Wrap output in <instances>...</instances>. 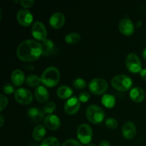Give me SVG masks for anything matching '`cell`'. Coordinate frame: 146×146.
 <instances>
[{
  "label": "cell",
  "mask_w": 146,
  "mask_h": 146,
  "mask_svg": "<svg viewBox=\"0 0 146 146\" xmlns=\"http://www.w3.org/2000/svg\"><path fill=\"white\" fill-rule=\"evenodd\" d=\"M40 146H60L59 141L55 137H48L41 143Z\"/></svg>",
  "instance_id": "484cf974"
},
{
  "label": "cell",
  "mask_w": 146,
  "mask_h": 146,
  "mask_svg": "<svg viewBox=\"0 0 146 146\" xmlns=\"http://www.w3.org/2000/svg\"><path fill=\"white\" fill-rule=\"evenodd\" d=\"M81 40V36L79 34L76 32L69 33L65 37V41L67 44H74L79 42Z\"/></svg>",
  "instance_id": "cb8c5ba5"
},
{
  "label": "cell",
  "mask_w": 146,
  "mask_h": 146,
  "mask_svg": "<svg viewBox=\"0 0 146 146\" xmlns=\"http://www.w3.org/2000/svg\"><path fill=\"white\" fill-rule=\"evenodd\" d=\"M42 54V46L34 40H25L19 44L17 49V55L20 60L31 62L38 59Z\"/></svg>",
  "instance_id": "6da1fadb"
},
{
  "label": "cell",
  "mask_w": 146,
  "mask_h": 146,
  "mask_svg": "<svg viewBox=\"0 0 146 146\" xmlns=\"http://www.w3.org/2000/svg\"><path fill=\"white\" fill-rule=\"evenodd\" d=\"M86 114L88 121L94 124L100 123L105 118L104 110L97 105L88 106L86 108Z\"/></svg>",
  "instance_id": "277c9868"
},
{
  "label": "cell",
  "mask_w": 146,
  "mask_h": 146,
  "mask_svg": "<svg viewBox=\"0 0 146 146\" xmlns=\"http://www.w3.org/2000/svg\"><path fill=\"white\" fill-rule=\"evenodd\" d=\"M41 46H42V55L48 56L51 54L54 49V42L50 39H46L42 41L41 43Z\"/></svg>",
  "instance_id": "7402d4cb"
},
{
  "label": "cell",
  "mask_w": 146,
  "mask_h": 146,
  "mask_svg": "<svg viewBox=\"0 0 146 146\" xmlns=\"http://www.w3.org/2000/svg\"><path fill=\"white\" fill-rule=\"evenodd\" d=\"M0 121H1V123H0V127H2L4 125V117L2 116V115H0Z\"/></svg>",
  "instance_id": "8d00e7d4"
},
{
  "label": "cell",
  "mask_w": 146,
  "mask_h": 146,
  "mask_svg": "<svg viewBox=\"0 0 146 146\" xmlns=\"http://www.w3.org/2000/svg\"><path fill=\"white\" fill-rule=\"evenodd\" d=\"M40 82H41V78L36 75H31L29 76L26 79V83L28 86L31 87L37 86L39 85Z\"/></svg>",
  "instance_id": "d4e9b609"
},
{
  "label": "cell",
  "mask_w": 146,
  "mask_h": 146,
  "mask_svg": "<svg viewBox=\"0 0 146 146\" xmlns=\"http://www.w3.org/2000/svg\"><path fill=\"white\" fill-rule=\"evenodd\" d=\"M60 71L56 67L49 66L46 68L41 76V83L47 87H54L60 80Z\"/></svg>",
  "instance_id": "7a4b0ae2"
},
{
  "label": "cell",
  "mask_w": 146,
  "mask_h": 146,
  "mask_svg": "<svg viewBox=\"0 0 146 146\" xmlns=\"http://www.w3.org/2000/svg\"><path fill=\"white\" fill-rule=\"evenodd\" d=\"M90 97H91V96H90L89 93L87 92V91H83V92L80 93L79 96H78V99H79V101H81V102L84 103L88 101V100H89Z\"/></svg>",
  "instance_id": "1f68e13d"
},
{
  "label": "cell",
  "mask_w": 146,
  "mask_h": 146,
  "mask_svg": "<svg viewBox=\"0 0 146 146\" xmlns=\"http://www.w3.org/2000/svg\"><path fill=\"white\" fill-rule=\"evenodd\" d=\"M99 146H111L108 141H103L100 143Z\"/></svg>",
  "instance_id": "d590c367"
},
{
  "label": "cell",
  "mask_w": 146,
  "mask_h": 146,
  "mask_svg": "<svg viewBox=\"0 0 146 146\" xmlns=\"http://www.w3.org/2000/svg\"><path fill=\"white\" fill-rule=\"evenodd\" d=\"M93 131L91 127L86 123H83L77 129V137L80 142L84 144H89L92 139Z\"/></svg>",
  "instance_id": "5b68a950"
},
{
  "label": "cell",
  "mask_w": 146,
  "mask_h": 146,
  "mask_svg": "<svg viewBox=\"0 0 146 146\" xmlns=\"http://www.w3.org/2000/svg\"><path fill=\"white\" fill-rule=\"evenodd\" d=\"M81 101L77 97L70 98L64 105V111L68 115H74L78 111L81 106Z\"/></svg>",
  "instance_id": "30bf717a"
},
{
  "label": "cell",
  "mask_w": 146,
  "mask_h": 146,
  "mask_svg": "<svg viewBox=\"0 0 146 146\" xmlns=\"http://www.w3.org/2000/svg\"><path fill=\"white\" fill-rule=\"evenodd\" d=\"M56 94L60 98L66 99V98H70L72 96L73 91L70 87L67 86H61L57 90Z\"/></svg>",
  "instance_id": "44dd1931"
},
{
  "label": "cell",
  "mask_w": 146,
  "mask_h": 146,
  "mask_svg": "<svg viewBox=\"0 0 146 146\" xmlns=\"http://www.w3.org/2000/svg\"><path fill=\"white\" fill-rule=\"evenodd\" d=\"M15 100L20 104L28 105L33 101V94L29 90L25 88H18L14 93Z\"/></svg>",
  "instance_id": "ba28073f"
},
{
  "label": "cell",
  "mask_w": 146,
  "mask_h": 146,
  "mask_svg": "<svg viewBox=\"0 0 146 146\" xmlns=\"http://www.w3.org/2000/svg\"><path fill=\"white\" fill-rule=\"evenodd\" d=\"M61 146H82L78 141L75 139H68L64 141Z\"/></svg>",
  "instance_id": "4dcf8cb0"
},
{
  "label": "cell",
  "mask_w": 146,
  "mask_h": 146,
  "mask_svg": "<svg viewBox=\"0 0 146 146\" xmlns=\"http://www.w3.org/2000/svg\"><path fill=\"white\" fill-rule=\"evenodd\" d=\"M46 135V128L43 125H36L32 132V137L35 141H40L44 138Z\"/></svg>",
  "instance_id": "ffe728a7"
},
{
  "label": "cell",
  "mask_w": 146,
  "mask_h": 146,
  "mask_svg": "<svg viewBox=\"0 0 146 146\" xmlns=\"http://www.w3.org/2000/svg\"><path fill=\"white\" fill-rule=\"evenodd\" d=\"M105 124L109 129H115L118 127V121L113 118H109L106 120Z\"/></svg>",
  "instance_id": "f1b7e54d"
},
{
  "label": "cell",
  "mask_w": 146,
  "mask_h": 146,
  "mask_svg": "<svg viewBox=\"0 0 146 146\" xmlns=\"http://www.w3.org/2000/svg\"><path fill=\"white\" fill-rule=\"evenodd\" d=\"M125 65L131 73H138L142 71V64L139 57L135 54H129L125 59Z\"/></svg>",
  "instance_id": "52a82bcc"
},
{
  "label": "cell",
  "mask_w": 146,
  "mask_h": 146,
  "mask_svg": "<svg viewBox=\"0 0 146 146\" xmlns=\"http://www.w3.org/2000/svg\"><path fill=\"white\" fill-rule=\"evenodd\" d=\"M17 19L21 26L28 27L32 23L33 15L29 10L21 9L17 12Z\"/></svg>",
  "instance_id": "8fae6325"
},
{
  "label": "cell",
  "mask_w": 146,
  "mask_h": 146,
  "mask_svg": "<svg viewBox=\"0 0 146 146\" xmlns=\"http://www.w3.org/2000/svg\"><path fill=\"white\" fill-rule=\"evenodd\" d=\"M44 124H45L46 127L49 130L55 131L60 127L61 121L58 116L50 114V115H46V118H44Z\"/></svg>",
  "instance_id": "9a60e30c"
},
{
  "label": "cell",
  "mask_w": 146,
  "mask_h": 146,
  "mask_svg": "<svg viewBox=\"0 0 146 146\" xmlns=\"http://www.w3.org/2000/svg\"><path fill=\"white\" fill-rule=\"evenodd\" d=\"M65 23V16L61 12H55L51 16L49 24L56 29L61 28Z\"/></svg>",
  "instance_id": "5bb4252c"
},
{
  "label": "cell",
  "mask_w": 146,
  "mask_h": 146,
  "mask_svg": "<svg viewBox=\"0 0 146 146\" xmlns=\"http://www.w3.org/2000/svg\"><path fill=\"white\" fill-rule=\"evenodd\" d=\"M3 91L6 94H11L15 91V88L11 84H6L3 86Z\"/></svg>",
  "instance_id": "f546056e"
},
{
  "label": "cell",
  "mask_w": 146,
  "mask_h": 146,
  "mask_svg": "<svg viewBox=\"0 0 146 146\" xmlns=\"http://www.w3.org/2000/svg\"><path fill=\"white\" fill-rule=\"evenodd\" d=\"M90 91L95 95H101L106 91L108 83L104 78H94L88 84Z\"/></svg>",
  "instance_id": "8992f818"
},
{
  "label": "cell",
  "mask_w": 146,
  "mask_h": 146,
  "mask_svg": "<svg viewBox=\"0 0 146 146\" xmlns=\"http://www.w3.org/2000/svg\"><path fill=\"white\" fill-rule=\"evenodd\" d=\"M56 108V105L55 103L53 102V101H50V102L46 104V105L44 106V108H43V111H44V113L50 115L55 111Z\"/></svg>",
  "instance_id": "4316f807"
},
{
  "label": "cell",
  "mask_w": 146,
  "mask_h": 146,
  "mask_svg": "<svg viewBox=\"0 0 146 146\" xmlns=\"http://www.w3.org/2000/svg\"><path fill=\"white\" fill-rule=\"evenodd\" d=\"M44 113L38 108L31 107L27 111V115L33 122H40L44 118Z\"/></svg>",
  "instance_id": "2e32d148"
},
{
  "label": "cell",
  "mask_w": 146,
  "mask_h": 146,
  "mask_svg": "<svg viewBox=\"0 0 146 146\" xmlns=\"http://www.w3.org/2000/svg\"><path fill=\"white\" fill-rule=\"evenodd\" d=\"M20 3H21V5L24 8H29L33 5L34 1V0H21Z\"/></svg>",
  "instance_id": "836d02e7"
},
{
  "label": "cell",
  "mask_w": 146,
  "mask_h": 146,
  "mask_svg": "<svg viewBox=\"0 0 146 146\" xmlns=\"http://www.w3.org/2000/svg\"><path fill=\"white\" fill-rule=\"evenodd\" d=\"M8 104V99L7 97L3 94L0 95V111H2Z\"/></svg>",
  "instance_id": "d6a6232c"
},
{
  "label": "cell",
  "mask_w": 146,
  "mask_h": 146,
  "mask_svg": "<svg viewBox=\"0 0 146 146\" xmlns=\"http://www.w3.org/2000/svg\"><path fill=\"white\" fill-rule=\"evenodd\" d=\"M73 86L75 87L76 89H83L86 86V82L84 79L81 78H76L74 81H73Z\"/></svg>",
  "instance_id": "83f0119b"
},
{
  "label": "cell",
  "mask_w": 146,
  "mask_h": 146,
  "mask_svg": "<svg viewBox=\"0 0 146 146\" xmlns=\"http://www.w3.org/2000/svg\"><path fill=\"white\" fill-rule=\"evenodd\" d=\"M12 83L17 86L22 85L25 80V76L24 72L21 69H15L12 72L11 76Z\"/></svg>",
  "instance_id": "d6986e66"
},
{
  "label": "cell",
  "mask_w": 146,
  "mask_h": 146,
  "mask_svg": "<svg viewBox=\"0 0 146 146\" xmlns=\"http://www.w3.org/2000/svg\"><path fill=\"white\" fill-rule=\"evenodd\" d=\"M130 97L135 103H141L145 97L143 90L140 87H135L130 91Z\"/></svg>",
  "instance_id": "ac0fdd59"
},
{
  "label": "cell",
  "mask_w": 146,
  "mask_h": 146,
  "mask_svg": "<svg viewBox=\"0 0 146 146\" xmlns=\"http://www.w3.org/2000/svg\"><path fill=\"white\" fill-rule=\"evenodd\" d=\"M143 58L146 60V47L144 48L143 51Z\"/></svg>",
  "instance_id": "74e56055"
},
{
  "label": "cell",
  "mask_w": 146,
  "mask_h": 146,
  "mask_svg": "<svg viewBox=\"0 0 146 146\" xmlns=\"http://www.w3.org/2000/svg\"><path fill=\"white\" fill-rule=\"evenodd\" d=\"M140 75H141V78L146 81V69H142V71L140 72Z\"/></svg>",
  "instance_id": "e575fe53"
},
{
  "label": "cell",
  "mask_w": 146,
  "mask_h": 146,
  "mask_svg": "<svg viewBox=\"0 0 146 146\" xmlns=\"http://www.w3.org/2000/svg\"><path fill=\"white\" fill-rule=\"evenodd\" d=\"M118 29H119V31L125 36L132 35L135 31L133 23L128 18H124L120 21Z\"/></svg>",
  "instance_id": "7c38bea8"
},
{
  "label": "cell",
  "mask_w": 146,
  "mask_h": 146,
  "mask_svg": "<svg viewBox=\"0 0 146 146\" xmlns=\"http://www.w3.org/2000/svg\"><path fill=\"white\" fill-rule=\"evenodd\" d=\"M118 146H120V145H118Z\"/></svg>",
  "instance_id": "ab89813d"
},
{
  "label": "cell",
  "mask_w": 146,
  "mask_h": 146,
  "mask_svg": "<svg viewBox=\"0 0 146 146\" xmlns=\"http://www.w3.org/2000/svg\"><path fill=\"white\" fill-rule=\"evenodd\" d=\"M111 85L118 91H128L132 86L133 81L128 76L125 74H119L112 78Z\"/></svg>",
  "instance_id": "3957f363"
},
{
  "label": "cell",
  "mask_w": 146,
  "mask_h": 146,
  "mask_svg": "<svg viewBox=\"0 0 146 146\" xmlns=\"http://www.w3.org/2000/svg\"><path fill=\"white\" fill-rule=\"evenodd\" d=\"M34 95H35V97L37 101L38 102L41 103V104L46 102L48 100V98H49V94H48V91L43 86H38L36 88Z\"/></svg>",
  "instance_id": "e0dca14e"
},
{
  "label": "cell",
  "mask_w": 146,
  "mask_h": 146,
  "mask_svg": "<svg viewBox=\"0 0 146 146\" xmlns=\"http://www.w3.org/2000/svg\"><path fill=\"white\" fill-rule=\"evenodd\" d=\"M136 127L131 121H128L123 124L122 128V134L125 139H133L136 135Z\"/></svg>",
  "instance_id": "4fadbf2b"
},
{
  "label": "cell",
  "mask_w": 146,
  "mask_h": 146,
  "mask_svg": "<svg viewBox=\"0 0 146 146\" xmlns=\"http://www.w3.org/2000/svg\"><path fill=\"white\" fill-rule=\"evenodd\" d=\"M88 146H96V145H94V144H93V143H89V144H88Z\"/></svg>",
  "instance_id": "f35d334b"
},
{
  "label": "cell",
  "mask_w": 146,
  "mask_h": 146,
  "mask_svg": "<svg viewBox=\"0 0 146 146\" xmlns=\"http://www.w3.org/2000/svg\"><path fill=\"white\" fill-rule=\"evenodd\" d=\"M31 34L35 39L38 41H44L46 39L47 31L45 26L41 21H36L33 24L31 29Z\"/></svg>",
  "instance_id": "9c48e42d"
},
{
  "label": "cell",
  "mask_w": 146,
  "mask_h": 146,
  "mask_svg": "<svg viewBox=\"0 0 146 146\" xmlns=\"http://www.w3.org/2000/svg\"><path fill=\"white\" fill-rule=\"evenodd\" d=\"M101 102L104 106L108 108H111L115 106V98L114 96L111 94H105L101 98Z\"/></svg>",
  "instance_id": "603a6c76"
}]
</instances>
